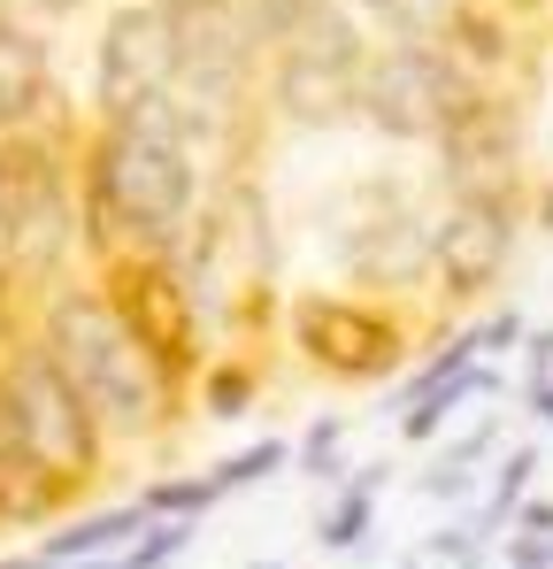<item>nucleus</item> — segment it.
Segmentation results:
<instances>
[{"instance_id":"nucleus-1","label":"nucleus","mask_w":553,"mask_h":569,"mask_svg":"<svg viewBox=\"0 0 553 569\" xmlns=\"http://www.w3.org/2000/svg\"><path fill=\"white\" fill-rule=\"evenodd\" d=\"M200 200L192 170V131L170 93L139 100L115 123H92L86 154H78V247L115 254V247H147V254H178L184 216Z\"/></svg>"},{"instance_id":"nucleus-2","label":"nucleus","mask_w":553,"mask_h":569,"mask_svg":"<svg viewBox=\"0 0 553 569\" xmlns=\"http://www.w3.org/2000/svg\"><path fill=\"white\" fill-rule=\"evenodd\" d=\"M54 370L78 385V400L92 408L100 431L115 439H147L170 423L178 385L154 370V355L115 323V308L100 300V284H47L39 292V331H31Z\"/></svg>"},{"instance_id":"nucleus-3","label":"nucleus","mask_w":553,"mask_h":569,"mask_svg":"<svg viewBox=\"0 0 553 569\" xmlns=\"http://www.w3.org/2000/svg\"><path fill=\"white\" fill-rule=\"evenodd\" d=\"M78 254V147L62 108L0 131V278L16 292L62 284Z\"/></svg>"},{"instance_id":"nucleus-4","label":"nucleus","mask_w":553,"mask_h":569,"mask_svg":"<svg viewBox=\"0 0 553 569\" xmlns=\"http://www.w3.org/2000/svg\"><path fill=\"white\" fill-rule=\"evenodd\" d=\"M369 39L354 8L339 0H308L284 31L270 39V100L292 131H339L354 123V93H362Z\"/></svg>"},{"instance_id":"nucleus-5","label":"nucleus","mask_w":553,"mask_h":569,"mask_svg":"<svg viewBox=\"0 0 553 569\" xmlns=\"http://www.w3.org/2000/svg\"><path fill=\"white\" fill-rule=\"evenodd\" d=\"M0 423H8V439L39 470H54L70 492H86L100 477V423H92L78 385L54 370V355L31 331L0 339Z\"/></svg>"},{"instance_id":"nucleus-6","label":"nucleus","mask_w":553,"mask_h":569,"mask_svg":"<svg viewBox=\"0 0 553 569\" xmlns=\"http://www.w3.org/2000/svg\"><path fill=\"white\" fill-rule=\"evenodd\" d=\"M178 270L200 300V316H231V323H262L270 308V270H276V239H270V208L247 178H223L192 247H178Z\"/></svg>"},{"instance_id":"nucleus-7","label":"nucleus","mask_w":553,"mask_h":569,"mask_svg":"<svg viewBox=\"0 0 553 569\" xmlns=\"http://www.w3.org/2000/svg\"><path fill=\"white\" fill-rule=\"evenodd\" d=\"M100 300L115 308V323L154 355V370L170 385H184L200 362H208V347H200V300H192V284H184L178 254H147V247H115V254H100Z\"/></svg>"},{"instance_id":"nucleus-8","label":"nucleus","mask_w":553,"mask_h":569,"mask_svg":"<svg viewBox=\"0 0 553 569\" xmlns=\"http://www.w3.org/2000/svg\"><path fill=\"white\" fill-rule=\"evenodd\" d=\"M469 93H484L476 70H461L439 39H384V47H369V62H362L354 116L376 139H439L446 116Z\"/></svg>"},{"instance_id":"nucleus-9","label":"nucleus","mask_w":553,"mask_h":569,"mask_svg":"<svg viewBox=\"0 0 553 569\" xmlns=\"http://www.w3.org/2000/svg\"><path fill=\"white\" fill-rule=\"evenodd\" d=\"M331 247H339V270L362 284V292H408V284L431 278V223L408 208V192L369 178L331 208Z\"/></svg>"},{"instance_id":"nucleus-10","label":"nucleus","mask_w":553,"mask_h":569,"mask_svg":"<svg viewBox=\"0 0 553 569\" xmlns=\"http://www.w3.org/2000/svg\"><path fill=\"white\" fill-rule=\"evenodd\" d=\"M178 78V23L162 0H123L100 23V62H92V116L115 123L139 100H162Z\"/></svg>"},{"instance_id":"nucleus-11","label":"nucleus","mask_w":553,"mask_h":569,"mask_svg":"<svg viewBox=\"0 0 553 569\" xmlns=\"http://www.w3.org/2000/svg\"><path fill=\"white\" fill-rule=\"evenodd\" d=\"M431 147L454 200H515L523 186V108L507 93H469Z\"/></svg>"},{"instance_id":"nucleus-12","label":"nucleus","mask_w":553,"mask_h":569,"mask_svg":"<svg viewBox=\"0 0 553 569\" xmlns=\"http://www.w3.org/2000/svg\"><path fill=\"white\" fill-rule=\"evenodd\" d=\"M292 347H300V362H315L331 378H354V385L392 378L400 355H408L392 316H376L362 300H331V292H300L292 300Z\"/></svg>"},{"instance_id":"nucleus-13","label":"nucleus","mask_w":553,"mask_h":569,"mask_svg":"<svg viewBox=\"0 0 553 569\" xmlns=\"http://www.w3.org/2000/svg\"><path fill=\"white\" fill-rule=\"evenodd\" d=\"M515 254V200H454L439 223H431V270L446 284V300H476L492 292L500 270Z\"/></svg>"},{"instance_id":"nucleus-14","label":"nucleus","mask_w":553,"mask_h":569,"mask_svg":"<svg viewBox=\"0 0 553 569\" xmlns=\"http://www.w3.org/2000/svg\"><path fill=\"white\" fill-rule=\"evenodd\" d=\"M47 108H62L47 31L23 23L16 8H0V131H8V123H31V116H47Z\"/></svg>"},{"instance_id":"nucleus-15","label":"nucleus","mask_w":553,"mask_h":569,"mask_svg":"<svg viewBox=\"0 0 553 569\" xmlns=\"http://www.w3.org/2000/svg\"><path fill=\"white\" fill-rule=\"evenodd\" d=\"M78 492L62 485L54 470H39L8 431H0V523H16V531H31V523H54L62 508H70Z\"/></svg>"},{"instance_id":"nucleus-16","label":"nucleus","mask_w":553,"mask_h":569,"mask_svg":"<svg viewBox=\"0 0 553 569\" xmlns=\"http://www.w3.org/2000/svg\"><path fill=\"white\" fill-rule=\"evenodd\" d=\"M147 516H139V500H123V508H100V516H86V523H62L39 555L62 569V562H86V555H100V547H115V539H131Z\"/></svg>"},{"instance_id":"nucleus-17","label":"nucleus","mask_w":553,"mask_h":569,"mask_svg":"<svg viewBox=\"0 0 553 569\" xmlns=\"http://www.w3.org/2000/svg\"><path fill=\"white\" fill-rule=\"evenodd\" d=\"M376 485H384V462H369V470H354V485H339V508L323 516V547H362Z\"/></svg>"},{"instance_id":"nucleus-18","label":"nucleus","mask_w":553,"mask_h":569,"mask_svg":"<svg viewBox=\"0 0 553 569\" xmlns=\"http://www.w3.org/2000/svg\"><path fill=\"white\" fill-rule=\"evenodd\" d=\"M215 500H223L215 477H170V485H147V492H139V516H200V508H215Z\"/></svg>"},{"instance_id":"nucleus-19","label":"nucleus","mask_w":553,"mask_h":569,"mask_svg":"<svg viewBox=\"0 0 553 569\" xmlns=\"http://www.w3.org/2000/svg\"><path fill=\"white\" fill-rule=\"evenodd\" d=\"M139 547L123 555V569H170L192 547V516H162V523H147V531H131Z\"/></svg>"},{"instance_id":"nucleus-20","label":"nucleus","mask_w":553,"mask_h":569,"mask_svg":"<svg viewBox=\"0 0 553 569\" xmlns=\"http://www.w3.org/2000/svg\"><path fill=\"white\" fill-rule=\"evenodd\" d=\"M531 477H539V447H515V455L500 462V492L484 500V516H476V531H500V523L515 516V500L531 492Z\"/></svg>"},{"instance_id":"nucleus-21","label":"nucleus","mask_w":553,"mask_h":569,"mask_svg":"<svg viewBox=\"0 0 553 569\" xmlns=\"http://www.w3.org/2000/svg\"><path fill=\"white\" fill-rule=\"evenodd\" d=\"M200 392H208V416H215V423H239V416L254 408V370H247V362H208V385H200Z\"/></svg>"},{"instance_id":"nucleus-22","label":"nucleus","mask_w":553,"mask_h":569,"mask_svg":"<svg viewBox=\"0 0 553 569\" xmlns=\"http://www.w3.org/2000/svg\"><path fill=\"white\" fill-rule=\"evenodd\" d=\"M284 455H292L284 439H254V447H239L231 462H215L208 477H215L223 492H239V485H254V477H276V470H284Z\"/></svg>"},{"instance_id":"nucleus-23","label":"nucleus","mask_w":553,"mask_h":569,"mask_svg":"<svg viewBox=\"0 0 553 569\" xmlns=\"http://www.w3.org/2000/svg\"><path fill=\"white\" fill-rule=\"evenodd\" d=\"M339 447H346V423H339V416L308 423V439H300V470H308V477H331V462H339Z\"/></svg>"},{"instance_id":"nucleus-24","label":"nucleus","mask_w":553,"mask_h":569,"mask_svg":"<svg viewBox=\"0 0 553 569\" xmlns=\"http://www.w3.org/2000/svg\"><path fill=\"white\" fill-rule=\"evenodd\" d=\"M507 569H553V539L546 531H515L507 539Z\"/></svg>"},{"instance_id":"nucleus-25","label":"nucleus","mask_w":553,"mask_h":569,"mask_svg":"<svg viewBox=\"0 0 553 569\" xmlns=\"http://www.w3.org/2000/svg\"><path fill=\"white\" fill-rule=\"evenodd\" d=\"M515 339H523V308H500L492 323H476V347H484V355H500V347H515Z\"/></svg>"},{"instance_id":"nucleus-26","label":"nucleus","mask_w":553,"mask_h":569,"mask_svg":"<svg viewBox=\"0 0 553 569\" xmlns=\"http://www.w3.org/2000/svg\"><path fill=\"white\" fill-rule=\"evenodd\" d=\"M423 492L431 500H469V462H439V470L423 477Z\"/></svg>"},{"instance_id":"nucleus-27","label":"nucleus","mask_w":553,"mask_h":569,"mask_svg":"<svg viewBox=\"0 0 553 569\" xmlns=\"http://www.w3.org/2000/svg\"><path fill=\"white\" fill-rule=\"evenodd\" d=\"M423 555H431V562H469V555H476V539H469V531H439V539H423Z\"/></svg>"},{"instance_id":"nucleus-28","label":"nucleus","mask_w":553,"mask_h":569,"mask_svg":"<svg viewBox=\"0 0 553 569\" xmlns=\"http://www.w3.org/2000/svg\"><path fill=\"white\" fill-rule=\"evenodd\" d=\"M515 523H523V531H546V539H553V500H531V492H523V500H515Z\"/></svg>"},{"instance_id":"nucleus-29","label":"nucleus","mask_w":553,"mask_h":569,"mask_svg":"<svg viewBox=\"0 0 553 569\" xmlns=\"http://www.w3.org/2000/svg\"><path fill=\"white\" fill-rule=\"evenodd\" d=\"M546 370H553V323L539 331V339H531V362H523V378H546Z\"/></svg>"},{"instance_id":"nucleus-30","label":"nucleus","mask_w":553,"mask_h":569,"mask_svg":"<svg viewBox=\"0 0 553 569\" xmlns=\"http://www.w3.org/2000/svg\"><path fill=\"white\" fill-rule=\"evenodd\" d=\"M492 439H500V431H492V423H476V431H469V439H461L454 455H446V462H476V455H484V447H492Z\"/></svg>"},{"instance_id":"nucleus-31","label":"nucleus","mask_w":553,"mask_h":569,"mask_svg":"<svg viewBox=\"0 0 553 569\" xmlns=\"http://www.w3.org/2000/svg\"><path fill=\"white\" fill-rule=\"evenodd\" d=\"M31 16H86V8H100V0H23Z\"/></svg>"},{"instance_id":"nucleus-32","label":"nucleus","mask_w":553,"mask_h":569,"mask_svg":"<svg viewBox=\"0 0 553 569\" xmlns=\"http://www.w3.org/2000/svg\"><path fill=\"white\" fill-rule=\"evenodd\" d=\"M0 569H54V562H47V555H8Z\"/></svg>"},{"instance_id":"nucleus-33","label":"nucleus","mask_w":553,"mask_h":569,"mask_svg":"<svg viewBox=\"0 0 553 569\" xmlns=\"http://www.w3.org/2000/svg\"><path fill=\"white\" fill-rule=\"evenodd\" d=\"M539 231H553V186L539 192Z\"/></svg>"},{"instance_id":"nucleus-34","label":"nucleus","mask_w":553,"mask_h":569,"mask_svg":"<svg viewBox=\"0 0 553 569\" xmlns=\"http://www.w3.org/2000/svg\"><path fill=\"white\" fill-rule=\"evenodd\" d=\"M346 8H362V16H392V0H346Z\"/></svg>"},{"instance_id":"nucleus-35","label":"nucleus","mask_w":553,"mask_h":569,"mask_svg":"<svg viewBox=\"0 0 553 569\" xmlns=\"http://www.w3.org/2000/svg\"><path fill=\"white\" fill-rule=\"evenodd\" d=\"M62 569H123V562H100V555H86V562H62Z\"/></svg>"},{"instance_id":"nucleus-36","label":"nucleus","mask_w":553,"mask_h":569,"mask_svg":"<svg viewBox=\"0 0 553 569\" xmlns=\"http://www.w3.org/2000/svg\"><path fill=\"white\" fill-rule=\"evenodd\" d=\"M162 8H200V0H162Z\"/></svg>"},{"instance_id":"nucleus-37","label":"nucleus","mask_w":553,"mask_h":569,"mask_svg":"<svg viewBox=\"0 0 553 569\" xmlns=\"http://www.w3.org/2000/svg\"><path fill=\"white\" fill-rule=\"evenodd\" d=\"M239 569H276V562H239Z\"/></svg>"},{"instance_id":"nucleus-38","label":"nucleus","mask_w":553,"mask_h":569,"mask_svg":"<svg viewBox=\"0 0 553 569\" xmlns=\"http://www.w3.org/2000/svg\"><path fill=\"white\" fill-rule=\"evenodd\" d=\"M454 569H476V555H469V562H454Z\"/></svg>"},{"instance_id":"nucleus-39","label":"nucleus","mask_w":553,"mask_h":569,"mask_svg":"<svg viewBox=\"0 0 553 569\" xmlns=\"http://www.w3.org/2000/svg\"><path fill=\"white\" fill-rule=\"evenodd\" d=\"M392 569H423V562H392Z\"/></svg>"}]
</instances>
